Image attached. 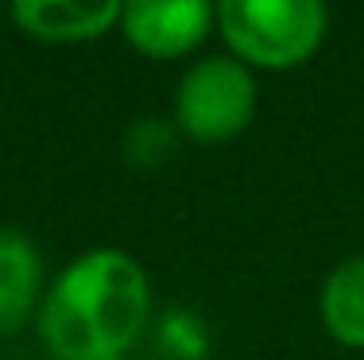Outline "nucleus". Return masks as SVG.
<instances>
[{"label": "nucleus", "instance_id": "obj_10", "mask_svg": "<svg viewBox=\"0 0 364 360\" xmlns=\"http://www.w3.org/2000/svg\"><path fill=\"white\" fill-rule=\"evenodd\" d=\"M28 360H55V356H28Z\"/></svg>", "mask_w": 364, "mask_h": 360}, {"label": "nucleus", "instance_id": "obj_2", "mask_svg": "<svg viewBox=\"0 0 364 360\" xmlns=\"http://www.w3.org/2000/svg\"><path fill=\"white\" fill-rule=\"evenodd\" d=\"M218 31L232 58L252 70H291L326 39V0H213Z\"/></svg>", "mask_w": 364, "mask_h": 360}, {"label": "nucleus", "instance_id": "obj_8", "mask_svg": "<svg viewBox=\"0 0 364 360\" xmlns=\"http://www.w3.org/2000/svg\"><path fill=\"white\" fill-rule=\"evenodd\" d=\"M182 132L175 128V120L163 116H140L132 128L124 132V159L140 170H155L175 156Z\"/></svg>", "mask_w": 364, "mask_h": 360}, {"label": "nucleus", "instance_id": "obj_1", "mask_svg": "<svg viewBox=\"0 0 364 360\" xmlns=\"http://www.w3.org/2000/svg\"><path fill=\"white\" fill-rule=\"evenodd\" d=\"M151 318V283L120 248H85L39 302V337L55 360H124Z\"/></svg>", "mask_w": 364, "mask_h": 360}, {"label": "nucleus", "instance_id": "obj_3", "mask_svg": "<svg viewBox=\"0 0 364 360\" xmlns=\"http://www.w3.org/2000/svg\"><path fill=\"white\" fill-rule=\"evenodd\" d=\"M256 116V78L240 58L205 55L175 85V128L194 143H229Z\"/></svg>", "mask_w": 364, "mask_h": 360}, {"label": "nucleus", "instance_id": "obj_4", "mask_svg": "<svg viewBox=\"0 0 364 360\" xmlns=\"http://www.w3.org/2000/svg\"><path fill=\"white\" fill-rule=\"evenodd\" d=\"M218 28L213 0H124L120 31L147 58H182Z\"/></svg>", "mask_w": 364, "mask_h": 360}, {"label": "nucleus", "instance_id": "obj_5", "mask_svg": "<svg viewBox=\"0 0 364 360\" xmlns=\"http://www.w3.org/2000/svg\"><path fill=\"white\" fill-rule=\"evenodd\" d=\"M124 0H8L12 23L36 43H90L120 23Z\"/></svg>", "mask_w": 364, "mask_h": 360}, {"label": "nucleus", "instance_id": "obj_11", "mask_svg": "<svg viewBox=\"0 0 364 360\" xmlns=\"http://www.w3.org/2000/svg\"><path fill=\"white\" fill-rule=\"evenodd\" d=\"M124 360H147V356H124Z\"/></svg>", "mask_w": 364, "mask_h": 360}, {"label": "nucleus", "instance_id": "obj_9", "mask_svg": "<svg viewBox=\"0 0 364 360\" xmlns=\"http://www.w3.org/2000/svg\"><path fill=\"white\" fill-rule=\"evenodd\" d=\"M159 349L175 360H202L210 349V329L198 314L190 310H171L159 322Z\"/></svg>", "mask_w": 364, "mask_h": 360}, {"label": "nucleus", "instance_id": "obj_6", "mask_svg": "<svg viewBox=\"0 0 364 360\" xmlns=\"http://www.w3.org/2000/svg\"><path fill=\"white\" fill-rule=\"evenodd\" d=\"M43 256L36 240L12 225H0V337H12L39 314Z\"/></svg>", "mask_w": 364, "mask_h": 360}, {"label": "nucleus", "instance_id": "obj_7", "mask_svg": "<svg viewBox=\"0 0 364 360\" xmlns=\"http://www.w3.org/2000/svg\"><path fill=\"white\" fill-rule=\"evenodd\" d=\"M318 314L337 345L364 349V256H349L326 276Z\"/></svg>", "mask_w": 364, "mask_h": 360}]
</instances>
